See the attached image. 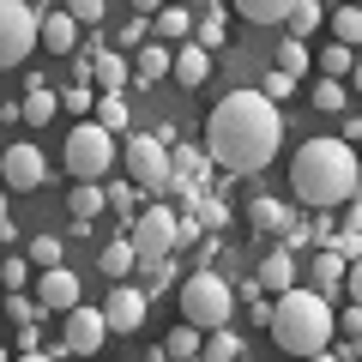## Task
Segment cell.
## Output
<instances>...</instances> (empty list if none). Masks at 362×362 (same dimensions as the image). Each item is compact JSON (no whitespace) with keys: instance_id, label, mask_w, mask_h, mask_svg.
Segmentation results:
<instances>
[{"instance_id":"4316f807","label":"cell","mask_w":362,"mask_h":362,"mask_svg":"<svg viewBox=\"0 0 362 362\" xmlns=\"http://www.w3.org/2000/svg\"><path fill=\"white\" fill-rule=\"evenodd\" d=\"M326 13H332V42L338 49H356L362 42V13L356 6H326Z\"/></svg>"},{"instance_id":"7c38bea8","label":"cell","mask_w":362,"mask_h":362,"mask_svg":"<svg viewBox=\"0 0 362 362\" xmlns=\"http://www.w3.org/2000/svg\"><path fill=\"white\" fill-rule=\"evenodd\" d=\"M30 302L37 308H78V272H66V266H54V272H42L37 278V290H30Z\"/></svg>"},{"instance_id":"ee69618b","label":"cell","mask_w":362,"mask_h":362,"mask_svg":"<svg viewBox=\"0 0 362 362\" xmlns=\"http://www.w3.org/2000/svg\"><path fill=\"white\" fill-rule=\"evenodd\" d=\"M13 362H54V356H42V350H25V356H13Z\"/></svg>"},{"instance_id":"9c48e42d","label":"cell","mask_w":362,"mask_h":362,"mask_svg":"<svg viewBox=\"0 0 362 362\" xmlns=\"http://www.w3.org/2000/svg\"><path fill=\"white\" fill-rule=\"evenodd\" d=\"M42 175H49V163H42V151L30 139H18L13 151L0 157V181L13 187V194H30V187H42Z\"/></svg>"},{"instance_id":"277c9868","label":"cell","mask_w":362,"mask_h":362,"mask_svg":"<svg viewBox=\"0 0 362 362\" xmlns=\"http://www.w3.org/2000/svg\"><path fill=\"white\" fill-rule=\"evenodd\" d=\"M235 314V290L223 284L218 272H194L187 284H181V326H194L199 338L206 332H223Z\"/></svg>"},{"instance_id":"836d02e7","label":"cell","mask_w":362,"mask_h":362,"mask_svg":"<svg viewBox=\"0 0 362 362\" xmlns=\"http://www.w3.org/2000/svg\"><path fill=\"white\" fill-rule=\"evenodd\" d=\"M314 109H320V115H344V109H350L344 85H332V78H320V85H314Z\"/></svg>"},{"instance_id":"7bdbcfd3","label":"cell","mask_w":362,"mask_h":362,"mask_svg":"<svg viewBox=\"0 0 362 362\" xmlns=\"http://www.w3.org/2000/svg\"><path fill=\"white\" fill-rule=\"evenodd\" d=\"M338 139H344L350 151H356V139H362V121H356V115H344V133H338Z\"/></svg>"},{"instance_id":"5b68a950","label":"cell","mask_w":362,"mask_h":362,"mask_svg":"<svg viewBox=\"0 0 362 362\" xmlns=\"http://www.w3.org/2000/svg\"><path fill=\"white\" fill-rule=\"evenodd\" d=\"M109 163H115V139H109L97 121H73V133H66V175L103 187Z\"/></svg>"},{"instance_id":"ac0fdd59","label":"cell","mask_w":362,"mask_h":362,"mask_svg":"<svg viewBox=\"0 0 362 362\" xmlns=\"http://www.w3.org/2000/svg\"><path fill=\"white\" fill-rule=\"evenodd\" d=\"M247 223H254L259 235H284V230H290L296 218H290V206H284V199L259 194V199H247Z\"/></svg>"},{"instance_id":"d6a6232c","label":"cell","mask_w":362,"mask_h":362,"mask_svg":"<svg viewBox=\"0 0 362 362\" xmlns=\"http://www.w3.org/2000/svg\"><path fill=\"white\" fill-rule=\"evenodd\" d=\"M66 206L78 211V223L97 218V211H103V187H90V181H73V199H66Z\"/></svg>"},{"instance_id":"52a82bcc","label":"cell","mask_w":362,"mask_h":362,"mask_svg":"<svg viewBox=\"0 0 362 362\" xmlns=\"http://www.w3.org/2000/svg\"><path fill=\"white\" fill-rule=\"evenodd\" d=\"M37 25H42V6L0 0V66H25L30 61V49H37Z\"/></svg>"},{"instance_id":"5bb4252c","label":"cell","mask_w":362,"mask_h":362,"mask_svg":"<svg viewBox=\"0 0 362 362\" xmlns=\"http://www.w3.org/2000/svg\"><path fill=\"white\" fill-rule=\"evenodd\" d=\"M169 73H175L181 90H199V85L211 78V54L194 49V42H181V49H169Z\"/></svg>"},{"instance_id":"d6986e66","label":"cell","mask_w":362,"mask_h":362,"mask_svg":"<svg viewBox=\"0 0 362 362\" xmlns=\"http://www.w3.org/2000/svg\"><path fill=\"white\" fill-rule=\"evenodd\" d=\"M223 37H230V13H223V6H206V13H194V49H223Z\"/></svg>"},{"instance_id":"8d00e7d4","label":"cell","mask_w":362,"mask_h":362,"mask_svg":"<svg viewBox=\"0 0 362 362\" xmlns=\"http://www.w3.org/2000/svg\"><path fill=\"white\" fill-rule=\"evenodd\" d=\"M25 254H6V259H0V290H25Z\"/></svg>"},{"instance_id":"8992f818","label":"cell","mask_w":362,"mask_h":362,"mask_svg":"<svg viewBox=\"0 0 362 362\" xmlns=\"http://www.w3.org/2000/svg\"><path fill=\"white\" fill-rule=\"evenodd\" d=\"M127 247H133V259H139L145 272H157V266H169V247H175V211L169 206H139V218H133V230H127Z\"/></svg>"},{"instance_id":"30bf717a","label":"cell","mask_w":362,"mask_h":362,"mask_svg":"<svg viewBox=\"0 0 362 362\" xmlns=\"http://www.w3.org/2000/svg\"><path fill=\"white\" fill-rule=\"evenodd\" d=\"M97 314H103V332H139L145 326V290L139 284H115Z\"/></svg>"},{"instance_id":"484cf974","label":"cell","mask_w":362,"mask_h":362,"mask_svg":"<svg viewBox=\"0 0 362 362\" xmlns=\"http://www.w3.org/2000/svg\"><path fill=\"white\" fill-rule=\"evenodd\" d=\"M235 356H242V338L223 326V332H206V338H199V356H194V362H235Z\"/></svg>"},{"instance_id":"2e32d148","label":"cell","mask_w":362,"mask_h":362,"mask_svg":"<svg viewBox=\"0 0 362 362\" xmlns=\"http://www.w3.org/2000/svg\"><path fill=\"white\" fill-rule=\"evenodd\" d=\"M78 37H85V30H78L66 13H42V25H37V49H49V54H73Z\"/></svg>"},{"instance_id":"4fadbf2b","label":"cell","mask_w":362,"mask_h":362,"mask_svg":"<svg viewBox=\"0 0 362 362\" xmlns=\"http://www.w3.org/2000/svg\"><path fill=\"white\" fill-rule=\"evenodd\" d=\"M254 290H259V296H284V290H296V254H290V247H272V254L259 259Z\"/></svg>"},{"instance_id":"44dd1931","label":"cell","mask_w":362,"mask_h":362,"mask_svg":"<svg viewBox=\"0 0 362 362\" xmlns=\"http://www.w3.org/2000/svg\"><path fill=\"white\" fill-rule=\"evenodd\" d=\"M320 18H326L320 0H290V6H284V30H290V42H308Z\"/></svg>"},{"instance_id":"60d3db41","label":"cell","mask_w":362,"mask_h":362,"mask_svg":"<svg viewBox=\"0 0 362 362\" xmlns=\"http://www.w3.org/2000/svg\"><path fill=\"white\" fill-rule=\"evenodd\" d=\"M61 103H66V109H73V115H78V109H90V103H97V97H90V85H66V97H61Z\"/></svg>"},{"instance_id":"cb8c5ba5","label":"cell","mask_w":362,"mask_h":362,"mask_svg":"<svg viewBox=\"0 0 362 362\" xmlns=\"http://www.w3.org/2000/svg\"><path fill=\"white\" fill-rule=\"evenodd\" d=\"M97 266H103V278H109V284H127V272L139 266V259H133V247H127V235H115V242H109L103 254H97Z\"/></svg>"},{"instance_id":"7dc6e473","label":"cell","mask_w":362,"mask_h":362,"mask_svg":"<svg viewBox=\"0 0 362 362\" xmlns=\"http://www.w3.org/2000/svg\"><path fill=\"white\" fill-rule=\"evenodd\" d=\"M0 362H13V356H6V344H0Z\"/></svg>"},{"instance_id":"b9f144b4","label":"cell","mask_w":362,"mask_h":362,"mask_svg":"<svg viewBox=\"0 0 362 362\" xmlns=\"http://www.w3.org/2000/svg\"><path fill=\"white\" fill-rule=\"evenodd\" d=\"M139 42H145V25H139V18H127V25H121V49H139Z\"/></svg>"},{"instance_id":"83f0119b","label":"cell","mask_w":362,"mask_h":362,"mask_svg":"<svg viewBox=\"0 0 362 362\" xmlns=\"http://www.w3.org/2000/svg\"><path fill=\"white\" fill-rule=\"evenodd\" d=\"M157 350H163V362H194L199 356V332H194V326H175Z\"/></svg>"},{"instance_id":"4dcf8cb0","label":"cell","mask_w":362,"mask_h":362,"mask_svg":"<svg viewBox=\"0 0 362 362\" xmlns=\"http://www.w3.org/2000/svg\"><path fill=\"white\" fill-rule=\"evenodd\" d=\"M25 266H37V272H54V266H61V235H37V242L25 247Z\"/></svg>"},{"instance_id":"f1b7e54d","label":"cell","mask_w":362,"mask_h":362,"mask_svg":"<svg viewBox=\"0 0 362 362\" xmlns=\"http://www.w3.org/2000/svg\"><path fill=\"white\" fill-rule=\"evenodd\" d=\"M284 6H290V0H235L230 13L254 18V25H284Z\"/></svg>"},{"instance_id":"e575fe53","label":"cell","mask_w":362,"mask_h":362,"mask_svg":"<svg viewBox=\"0 0 362 362\" xmlns=\"http://www.w3.org/2000/svg\"><path fill=\"white\" fill-rule=\"evenodd\" d=\"M278 73H284V78H302V73H308V42H290V37H284V49H278Z\"/></svg>"},{"instance_id":"74e56055","label":"cell","mask_w":362,"mask_h":362,"mask_svg":"<svg viewBox=\"0 0 362 362\" xmlns=\"http://www.w3.org/2000/svg\"><path fill=\"white\" fill-rule=\"evenodd\" d=\"M37 302H30V296H6V320H18V326H37Z\"/></svg>"},{"instance_id":"bcb514c9","label":"cell","mask_w":362,"mask_h":362,"mask_svg":"<svg viewBox=\"0 0 362 362\" xmlns=\"http://www.w3.org/2000/svg\"><path fill=\"white\" fill-rule=\"evenodd\" d=\"M0 235H13V223H6V199H0Z\"/></svg>"},{"instance_id":"7402d4cb","label":"cell","mask_w":362,"mask_h":362,"mask_svg":"<svg viewBox=\"0 0 362 362\" xmlns=\"http://www.w3.org/2000/svg\"><path fill=\"white\" fill-rule=\"evenodd\" d=\"M338 284H344V266H338V259L320 247V254H314V278H308L302 290H314L320 302H338Z\"/></svg>"},{"instance_id":"6da1fadb","label":"cell","mask_w":362,"mask_h":362,"mask_svg":"<svg viewBox=\"0 0 362 362\" xmlns=\"http://www.w3.org/2000/svg\"><path fill=\"white\" fill-rule=\"evenodd\" d=\"M284 145V115L259 97V90H230L218 97V109L206 115V163H218L223 175H259Z\"/></svg>"},{"instance_id":"d4e9b609","label":"cell","mask_w":362,"mask_h":362,"mask_svg":"<svg viewBox=\"0 0 362 362\" xmlns=\"http://www.w3.org/2000/svg\"><path fill=\"white\" fill-rule=\"evenodd\" d=\"M54 109H61V97H54L49 85H30V97H25V103L13 109V115H25L30 127H42V121H54Z\"/></svg>"},{"instance_id":"9a60e30c","label":"cell","mask_w":362,"mask_h":362,"mask_svg":"<svg viewBox=\"0 0 362 362\" xmlns=\"http://www.w3.org/2000/svg\"><path fill=\"white\" fill-rule=\"evenodd\" d=\"M206 151H199V145H175V157H169V187H175V194H194L199 181H206Z\"/></svg>"},{"instance_id":"1f68e13d","label":"cell","mask_w":362,"mask_h":362,"mask_svg":"<svg viewBox=\"0 0 362 362\" xmlns=\"http://www.w3.org/2000/svg\"><path fill=\"white\" fill-rule=\"evenodd\" d=\"M103 206H115V211H121V223L139 218V194H133L127 181H109V187H103Z\"/></svg>"},{"instance_id":"603a6c76","label":"cell","mask_w":362,"mask_h":362,"mask_svg":"<svg viewBox=\"0 0 362 362\" xmlns=\"http://www.w3.org/2000/svg\"><path fill=\"white\" fill-rule=\"evenodd\" d=\"M157 37H163V49L169 42L181 49V42L194 37V6H157Z\"/></svg>"},{"instance_id":"f35d334b","label":"cell","mask_w":362,"mask_h":362,"mask_svg":"<svg viewBox=\"0 0 362 362\" xmlns=\"http://www.w3.org/2000/svg\"><path fill=\"white\" fill-rule=\"evenodd\" d=\"M290 90H296V78H284V73H266V90H259V97H266V103L278 109V103L290 97Z\"/></svg>"},{"instance_id":"f6af8a7d","label":"cell","mask_w":362,"mask_h":362,"mask_svg":"<svg viewBox=\"0 0 362 362\" xmlns=\"http://www.w3.org/2000/svg\"><path fill=\"white\" fill-rule=\"evenodd\" d=\"M302 362H338V356H332V350H314V356H302Z\"/></svg>"},{"instance_id":"d590c367","label":"cell","mask_w":362,"mask_h":362,"mask_svg":"<svg viewBox=\"0 0 362 362\" xmlns=\"http://www.w3.org/2000/svg\"><path fill=\"white\" fill-rule=\"evenodd\" d=\"M350 66H356V54H350V49H338V42L320 54V73L332 78V85H344V73H350Z\"/></svg>"},{"instance_id":"ba28073f","label":"cell","mask_w":362,"mask_h":362,"mask_svg":"<svg viewBox=\"0 0 362 362\" xmlns=\"http://www.w3.org/2000/svg\"><path fill=\"white\" fill-rule=\"evenodd\" d=\"M121 163H127V187L133 194H157V187H169V151L157 133H133L127 151H121Z\"/></svg>"},{"instance_id":"7a4b0ae2","label":"cell","mask_w":362,"mask_h":362,"mask_svg":"<svg viewBox=\"0 0 362 362\" xmlns=\"http://www.w3.org/2000/svg\"><path fill=\"white\" fill-rule=\"evenodd\" d=\"M290 187L302 206H314V218L326 206H350L356 199V151L344 139H308L290 157Z\"/></svg>"},{"instance_id":"f546056e","label":"cell","mask_w":362,"mask_h":362,"mask_svg":"<svg viewBox=\"0 0 362 362\" xmlns=\"http://www.w3.org/2000/svg\"><path fill=\"white\" fill-rule=\"evenodd\" d=\"M90 109H97V127H103L109 139H115V133L127 127V97H97Z\"/></svg>"},{"instance_id":"3957f363","label":"cell","mask_w":362,"mask_h":362,"mask_svg":"<svg viewBox=\"0 0 362 362\" xmlns=\"http://www.w3.org/2000/svg\"><path fill=\"white\" fill-rule=\"evenodd\" d=\"M272 338L278 350L290 356H314V350H332V302H320L314 290H284V296H272V314H266Z\"/></svg>"},{"instance_id":"e0dca14e","label":"cell","mask_w":362,"mask_h":362,"mask_svg":"<svg viewBox=\"0 0 362 362\" xmlns=\"http://www.w3.org/2000/svg\"><path fill=\"white\" fill-rule=\"evenodd\" d=\"M133 78V66H127V54H115V49H103L97 61H90V85H97V97H121V85Z\"/></svg>"},{"instance_id":"8fae6325","label":"cell","mask_w":362,"mask_h":362,"mask_svg":"<svg viewBox=\"0 0 362 362\" xmlns=\"http://www.w3.org/2000/svg\"><path fill=\"white\" fill-rule=\"evenodd\" d=\"M103 314L90 308V302H78V308H66V350H73V356H97V350H103Z\"/></svg>"},{"instance_id":"ffe728a7","label":"cell","mask_w":362,"mask_h":362,"mask_svg":"<svg viewBox=\"0 0 362 362\" xmlns=\"http://www.w3.org/2000/svg\"><path fill=\"white\" fill-rule=\"evenodd\" d=\"M127 66H133L139 85H157V78H169V49H163V42H139Z\"/></svg>"},{"instance_id":"ab89813d","label":"cell","mask_w":362,"mask_h":362,"mask_svg":"<svg viewBox=\"0 0 362 362\" xmlns=\"http://www.w3.org/2000/svg\"><path fill=\"white\" fill-rule=\"evenodd\" d=\"M199 223H206V230H223V223H230V206H223V199H199Z\"/></svg>"}]
</instances>
